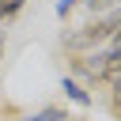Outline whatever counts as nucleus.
Here are the masks:
<instances>
[{
    "label": "nucleus",
    "mask_w": 121,
    "mask_h": 121,
    "mask_svg": "<svg viewBox=\"0 0 121 121\" xmlns=\"http://www.w3.org/2000/svg\"><path fill=\"white\" fill-rule=\"evenodd\" d=\"M72 8H76V0H57V15H68Z\"/></svg>",
    "instance_id": "obj_3"
},
{
    "label": "nucleus",
    "mask_w": 121,
    "mask_h": 121,
    "mask_svg": "<svg viewBox=\"0 0 121 121\" xmlns=\"http://www.w3.org/2000/svg\"><path fill=\"white\" fill-rule=\"evenodd\" d=\"M91 4V11H98V8H106V4H113V0H87Z\"/></svg>",
    "instance_id": "obj_4"
},
{
    "label": "nucleus",
    "mask_w": 121,
    "mask_h": 121,
    "mask_svg": "<svg viewBox=\"0 0 121 121\" xmlns=\"http://www.w3.org/2000/svg\"><path fill=\"white\" fill-rule=\"evenodd\" d=\"M64 95H68L72 102H79V106H91V95H87V91H83L76 79H64Z\"/></svg>",
    "instance_id": "obj_1"
},
{
    "label": "nucleus",
    "mask_w": 121,
    "mask_h": 121,
    "mask_svg": "<svg viewBox=\"0 0 121 121\" xmlns=\"http://www.w3.org/2000/svg\"><path fill=\"white\" fill-rule=\"evenodd\" d=\"M30 121H64V113H60V110H42V113H34Z\"/></svg>",
    "instance_id": "obj_2"
},
{
    "label": "nucleus",
    "mask_w": 121,
    "mask_h": 121,
    "mask_svg": "<svg viewBox=\"0 0 121 121\" xmlns=\"http://www.w3.org/2000/svg\"><path fill=\"white\" fill-rule=\"evenodd\" d=\"M0 49H4V30H0Z\"/></svg>",
    "instance_id": "obj_5"
}]
</instances>
